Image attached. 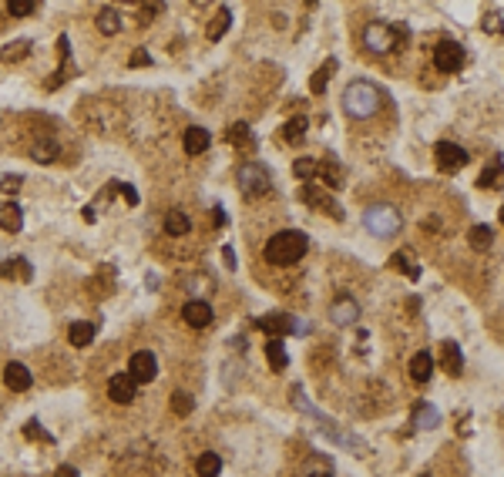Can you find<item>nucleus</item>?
Segmentation results:
<instances>
[{"instance_id": "37", "label": "nucleus", "mask_w": 504, "mask_h": 477, "mask_svg": "<svg viewBox=\"0 0 504 477\" xmlns=\"http://www.w3.org/2000/svg\"><path fill=\"white\" fill-rule=\"evenodd\" d=\"M24 437H27V440H44V444H54V437L41 427V420H27V424H24Z\"/></svg>"}, {"instance_id": "31", "label": "nucleus", "mask_w": 504, "mask_h": 477, "mask_svg": "<svg viewBox=\"0 0 504 477\" xmlns=\"http://www.w3.org/2000/svg\"><path fill=\"white\" fill-rule=\"evenodd\" d=\"M316 175H320L330 188H340V185H343V169H340L336 162H320V171H316Z\"/></svg>"}, {"instance_id": "17", "label": "nucleus", "mask_w": 504, "mask_h": 477, "mask_svg": "<svg viewBox=\"0 0 504 477\" xmlns=\"http://www.w3.org/2000/svg\"><path fill=\"white\" fill-rule=\"evenodd\" d=\"M182 145H185V155H202L209 145H212V135H209L205 128H199V124H192V128L185 131Z\"/></svg>"}, {"instance_id": "42", "label": "nucleus", "mask_w": 504, "mask_h": 477, "mask_svg": "<svg viewBox=\"0 0 504 477\" xmlns=\"http://www.w3.org/2000/svg\"><path fill=\"white\" fill-rule=\"evenodd\" d=\"M481 24H484V31H488V34H501L504 31L501 17L494 14V11H491V14H484V20H481Z\"/></svg>"}, {"instance_id": "4", "label": "nucleus", "mask_w": 504, "mask_h": 477, "mask_svg": "<svg viewBox=\"0 0 504 477\" xmlns=\"http://www.w3.org/2000/svg\"><path fill=\"white\" fill-rule=\"evenodd\" d=\"M400 41H407V31H400V27H394V24H383V20H373L367 31H363V44H367L370 54L397 51Z\"/></svg>"}, {"instance_id": "14", "label": "nucleus", "mask_w": 504, "mask_h": 477, "mask_svg": "<svg viewBox=\"0 0 504 477\" xmlns=\"http://www.w3.org/2000/svg\"><path fill=\"white\" fill-rule=\"evenodd\" d=\"M330 316H333L336 326H350V323H356L360 306H356V299H350V296H340L333 306H330Z\"/></svg>"}, {"instance_id": "40", "label": "nucleus", "mask_w": 504, "mask_h": 477, "mask_svg": "<svg viewBox=\"0 0 504 477\" xmlns=\"http://www.w3.org/2000/svg\"><path fill=\"white\" fill-rule=\"evenodd\" d=\"M20 185H24L20 175H0V188H4L7 195H17V192H20Z\"/></svg>"}, {"instance_id": "41", "label": "nucleus", "mask_w": 504, "mask_h": 477, "mask_svg": "<svg viewBox=\"0 0 504 477\" xmlns=\"http://www.w3.org/2000/svg\"><path fill=\"white\" fill-rule=\"evenodd\" d=\"M158 14H162V7H158V4H141V11H138V20H141V24H152Z\"/></svg>"}, {"instance_id": "1", "label": "nucleus", "mask_w": 504, "mask_h": 477, "mask_svg": "<svg viewBox=\"0 0 504 477\" xmlns=\"http://www.w3.org/2000/svg\"><path fill=\"white\" fill-rule=\"evenodd\" d=\"M306 249H309L306 232L283 229V232H276L273 239L266 242L262 256H266V262H273V266H292V262H299L306 256Z\"/></svg>"}, {"instance_id": "35", "label": "nucleus", "mask_w": 504, "mask_h": 477, "mask_svg": "<svg viewBox=\"0 0 504 477\" xmlns=\"http://www.w3.org/2000/svg\"><path fill=\"white\" fill-rule=\"evenodd\" d=\"M172 410L179 417H188L192 410H195V400H192V393H185V390H175L172 393Z\"/></svg>"}, {"instance_id": "15", "label": "nucleus", "mask_w": 504, "mask_h": 477, "mask_svg": "<svg viewBox=\"0 0 504 477\" xmlns=\"http://www.w3.org/2000/svg\"><path fill=\"white\" fill-rule=\"evenodd\" d=\"M0 229L4 232L24 229V209H20L17 202H0Z\"/></svg>"}, {"instance_id": "6", "label": "nucleus", "mask_w": 504, "mask_h": 477, "mask_svg": "<svg viewBox=\"0 0 504 477\" xmlns=\"http://www.w3.org/2000/svg\"><path fill=\"white\" fill-rule=\"evenodd\" d=\"M299 199L306 202V205H313L316 212H326L330 218H336V222H343V209H340V202L326 192V188H320V185L306 182L303 188H299Z\"/></svg>"}, {"instance_id": "3", "label": "nucleus", "mask_w": 504, "mask_h": 477, "mask_svg": "<svg viewBox=\"0 0 504 477\" xmlns=\"http://www.w3.org/2000/svg\"><path fill=\"white\" fill-rule=\"evenodd\" d=\"M363 229L370 235H377V239H390V235H397L403 229V216L394 205L380 202V205H370L367 212H363Z\"/></svg>"}, {"instance_id": "50", "label": "nucleus", "mask_w": 504, "mask_h": 477, "mask_svg": "<svg viewBox=\"0 0 504 477\" xmlns=\"http://www.w3.org/2000/svg\"><path fill=\"white\" fill-rule=\"evenodd\" d=\"M420 477H430V474H420Z\"/></svg>"}, {"instance_id": "33", "label": "nucleus", "mask_w": 504, "mask_h": 477, "mask_svg": "<svg viewBox=\"0 0 504 477\" xmlns=\"http://www.w3.org/2000/svg\"><path fill=\"white\" fill-rule=\"evenodd\" d=\"M229 141L235 145V148H243V145H245V148H252V131H249V124H245V122L232 124V128H229Z\"/></svg>"}, {"instance_id": "36", "label": "nucleus", "mask_w": 504, "mask_h": 477, "mask_svg": "<svg viewBox=\"0 0 504 477\" xmlns=\"http://www.w3.org/2000/svg\"><path fill=\"white\" fill-rule=\"evenodd\" d=\"M491 235L494 232L488 229V226H474L471 235H467V242H471V249H477V252H484V249L491 246Z\"/></svg>"}, {"instance_id": "44", "label": "nucleus", "mask_w": 504, "mask_h": 477, "mask_svg": "<svg viewBox=\"0 0 504 477\" xmlns=\"http://www.w3.org/2000/svg\"><path fill=\"white\" fill-rule=\"evenodd\" d=\"M115 192H122V195H124V202H128V205H138V192H135V188H131V185H124V182H115Z\"/></svg>"}, {"instance_id": "21", "label": "nucleus", "mask_w": 504, "mask_h": 477, "mask_svg": "<svg viewBox=\"0 0 504 477\" xmlns=\"http://www.w3.org/2000/svg\"><path fill=\"white\" fill-rule=\"evenodd\" d=\"M229 24H232V11L229 7H219V14H215L212 20H209V27H205V37H209V41H219L222 34L229 31Z\"/></svg>"}, {"instance_id": "7", "label": "nucleus", "mask_w": 504, "mask_h": 477, "mask_svg": "<svg viewBox=\"0 0 504 477\" xmlns=\"http://www.w3.org/2000/svg\"><path fill=\"white\" fill-rule=\"evenodd\" d=\"M460 64H464V47L458 41H441V44L434 47V67L437 71L454 74V71H460Z\"/></svg>"}, {"instance_id": "43", "label": "nucleus", "mask_w": 504, "mask_h": 477, "mask_svg": "<svg viewBox=\"0 0 504 477\" xmlns=\"http://www.w3.org/2000/svg\"><path fill=\"white\" fill-rule=\"evenodd\" d=\"M128 64H131V67H148V64H152V54H148L145 47H138L135 54L128 58Z\"/></svg>"}, {"instance_id": "39", "label": "nucleus", "mask_w": 504, "mask_h": 477, "mask_svg": "<svg viewBox=\"0 0 504 477\" xmlns=\"http://www.w3.org/2000/svg\"><path fill=\"white\" fill-rule=\"evenodd\" d=\"M54 155H58V145H54V141H37V145H34V158H37V162H54Z\"/></svg>"}, {"instance_id": "49", "label": "nucleus", "mask_w": 504, "mask_h": 477, "mask_svg": "<svg viewBox=\"0 0 504 477\" xmlns=\"http://www.w3.org/2000/svg\"><path fill=\"white\" fill-rule=\"evenodd\" d=\"M501 222H504V205H501Z\"/></svg>"}, {"instance_id": "11", "label": "nucleus", "mask_w": 504, "mask_h": 477, "mask_svg": "<svg viewBox=\"0 0 504 477\" xmlns=\"http://www.w3.org/2000/svg\"><path fill=\"white\" fill-rule=\"evenodd\" d=\"M108 397L115 403H131L138 397V384L131 380V373H115L108 380Z\"/></svg>"}, {"instance_id": "27", "label": "nucleus", "mask_w": 504, "mask_h": 477, "mask_svg": "<svg viewBox=\"0 0 504 477\" xmlns=\"http://www.w3.org/2000/svg\"><path fill=\"white\" fill-rule=\"evenodd\" d=\"M333 71H336V61L330 58V61L323 64V67H316V74L309 77V91H313V94H323V91H326V84H330Z\"/></svg>"}, {"instance_id": "29", "label": "nucleus", "mask_w": 504, "mask_h": 477, "mask_svg": "<svg viewBox=\"0 0 504 477\" xmlns=\"http://www.w3.org/2000/svg\"><path fill=\"white\" fill-rule=\"evenodd\" d=\"M27 54H31V41H14V44H7L4 51H0V61L17 64V61H24Z\"/></svg>"}, {"instance_id": "46", "label": "nucleus", "mask_w": 504, "mask_h": 477, "mask_svg": "<svg viewBox=\"0 0 504 477\" xmlns=\"http://www.w3.org/2000/svg\"><path fill=\"white\" fill-rule=\"evenodd\" d=\"M222 256H226V266H229V269H235V252H232V246L222 249Z\"/></svg>"}, {"instance_id": "34", "label": "nucleus", "mask_w": 504, "mask_h": 477, "mask_svg": "<svg viewBox=\"0 0 504 477\" xmlns=\"http://www.w3.org/2000/svg\"><path fill=\"white\" fill-rule=\"evenodd\" d=\"M394 269H397V273H407V279L420 276V266H413V252H397V256H394Z\"/></svg>"}, {"instance_id": "26", "label": "nucleus", "mask_w": 504, "mask_h": 477, "mask_svg": "<svg viewBox=\"0 0 504 477\" xmlns=\"http://www.w3.org/2000/svg\"><path fill=\"white\" fill-rule=\"evenodd\" d=\"M501 178H504V162H501V158H494L488 169L481 171V178H477V188H498V185H501Z\"/></svg>"}, {"instance_id": "38", "label": "nucleus", "mask_w": 504, "mask_h": 477, "mask_svg": "<svg viewBox=\"0 0 504 477\" xmlns=\"http://www.w3.org/2000/svg\"><path fill=\"white\" fill-rule=\"evenodd\" d=\"M7 11L14 17H27L37 11V4H34V0H7Z\"/></svg>"}, {"instance_id": "25", "label": "nucleus", "mask_w": 504, "mask_h": 477, "mask_svg": "<svg viewBox=\"0 0 504 477\" xmlns=\"http://www.w3.org/2000/svg\"><path fill=\"white\" fill-rule=\"evenodd\" d=\"M219 471H222V457H219V454H212V450L199 454V461H195V474L199 477H219Z\"/></svg>"}, {"instance_id": "8", "label": "nucleus", "mask_w": 504, "mask_h": 477, "mask_svg": "<svg viewBox=\"0 0 504 477\" xmlns=\"http://www.w3.org/2000/svg\"><path fill=\"white\" fill-rule=\"evenodd\" d=\"M434 155H437V165H441L444 171H458L467 165V152H464L460 145H454V141H437Z\"/></svg>"}, {"instance_id": "48", "label": "nucleus", "mask_w": 504, "mask_h": 477, "mask_svg": "<svg viewBox=\"0 0 504 477\" xmlns=\"http://www.w3.org/2000/svg\"><path fill=\"white\" fill-rule=\"evenodd\" d=\"M309 477H333V474H326V471H316V474H309Z\"/></svg>"}, {"instance_id": "24", "label": "nucleus", "mask_w": 504, "mask_h": 477, "mask_svg": "<svg viewBox=\"0 0 504 477\" xmlns=\"http://www.w3.org/2000/svg\"><path fill=\"white\" fill-rule=\"evenodd\" d=\"M67 339H71V346H91L94 343V323H71L67 329Z\"/></svg>"}, {"instance_id": "30", "label": "nucleus", "mask_w": 504, "mask_h": 477, "mask_svg": "<svg viewBox=\"0 0 504 477\" xmlns=\"http://www.w3.org/2000/svg\"><path fill=\"white\" fill-rule=\"evenodd\" d=\"M0 276H17V279H24V282H27V279L34 276V269H31V262L27 259H20V256H17V259H11L4 269H0Z\"/></svg>"}, {"instance_id": "45", "label": "nucleus", "mask_w": 504, "mask_h": 477, "mask_svg": "<svg viewBox=\"0 0 504 477\" xmlns=\"http://www.w3.org/2000/svg\"><path fill=\"white\" fill-rule=\"evenodd\" d=\"M54 477H81V474H77V471L71 467V464H61V467L54 471Z\"/></svg>"}, {"instance_id": "12", "label": "nucleus", "mask_w": 504, "mask_h": 477, "mask_svg": "<svg viewBox=\"0 0 504 477\" xmlns=\"http://www.w3.org/2000/svg\"><path fill=\"white\" fill-rule=\"evenodd\" d=\"M4 384H7V390H14V393H24V390H31L34 377H31V370L24 367V363L11 360V363L4 367Z\"/></svg>"}, {"instance_id": "9", "label": "nucleus", "mask_w": 504, "mask_h": 477, "mask_svg": "<svg viewBox=\"0 0 504 477\" xmlns=\"http://www.w3.org/2000/svg\"><path fill=\"white\" fill-rule=\"evenodd\" d=\"M256 326H259L262 333L276 336V339L296 333V320H292L290 313H269V316H259V320H256Z\"/></svg>"}, {"instance_id": "20", "label": "nucleus", "mask_w": 504, "mask_h": 477, "mask_svg": "<svg viewBox=\"0 0 504 477\" xmlns=\"http://www.w3.org/2000/svg\"><path fill=\"white\" fill-rule=\"evenodd\" d=\"M413 424H417L420 431H434V427L441 424L437 407H430V403H417V410H413Z\"/></svg>"}, {"instance_id": "32", "label": "nucleus", "mask_w": 504, "mask_h": 477, "mask_svg": "<svg viewBox=\"0 0 504 477\" xmlns=\"http://www.w3.org/2000/svg\"><path fill=\"white\" fill-rule=\"evenodd\" d=\"M292 171H296V178H299V182H313V178H316V171H320V162H313V158H296Z\"/></svg>"}, {"instance_id": "23", "label": "nucleus", "mask_w": 504, "mask_h": 477, "mask_svg": "<svg viewBox=\"0 0 504 477\" xmlns=\"http://www.w3.org/2000/svg\"><path fill=\"white\" fill-rule=\"evenodd\" d=\"M188 229H192V218L185 216L182 209H172L165 216V232L168 235H188Z\"/></svg>"}, {"instance_id": "13", "label": "nucleus", "mask_w": 504, "mask_h": 477, "mask_svg": "<svg viewBox=\"0 0 504 477\" xmlns=\"http://www.w3.org/2000/svg\"><path fill=\"white\" fill-rule=\"evenodd\" d=\"M182 316H185V323H188V326L202 329V326L212 323V306H209L205 299H188V303H185V309H182Z\"/></svg>"}, {"instance_id": "10", "label": "nucleus", "mask_w": 504, "mask_h": 477, "mask_svg": "<svg viewBox=\"0 0 504 477\" xmlns=\"http://www.w3.org/2000/svg\"><path fill=\"white\" fill-rule=\"evenodd\" d=\"M128 370H131V380H135V384H152L155 373H158V360H155V353H148V350H138V353L131 356Z\"/></svg>"}, {"instance_id": "2", "label": "nucleus", "mask_w": 504, "mask_h": 477, "mask_svg": "<svg viewBox=\"0 0 504 477\" xmlns=\"http://www.w3.org/2000/svg\"><path fill=\"white\" fill-rule=\"evenodd\" d=\"M383 105V94L377 84H370V81H350L347 84V91H343V111L356 118V122H367L373 118Z\"/></svg>"}, {"instance_id": "47", "label": "nucleus", "mask_w": 504, "mask_h": 477, "mask_svg": "<svg viewBox=\"0 0 504 477\" xmlns=\"http://www.w3.org/2000/svg\"><path fill=\"white\" fill-rule=\"evenodd\" d=\"M212 222H215V226H226V212H222L219 205L212 209Z\"/></svg>"}, {"instance_id": "22", "label": "nucleus", "mask_w": 504, "mask_h": 477, "mask_svg": "<svg viewBox=\"0 0 504 477\" xmlns=\"http://www.w3.org/2000/svg\"><path fill=\"white\" fill-rule=\"evenodd\" d=\"M98 31L101 34L122 31V14H118V7H101V11H98Z\"/></svg>"}, {"instance_id": "18", "label": "nucleus", "mask_w": 504, "mask_h": 477, "mask_svg": "<svg viewBox=\"0 0 504 477\" xmlns=\"http://www.w3.org/2000/svg\"><path fill=\"white\" fill-rule=\"evenodd\" d=\"M441 363H444V370H447V373H454V377L460 373V367H464V356H460V350H458V343H454V339H444V343H441Z\"/></svg>"}, {"instance_id": "16", "label": "nucleus", "mask_w": 504, "mask_h": 477, "mask_svg": "<svg viewBox=\"0 0 504 477\" xmlns=\"http://www.w3.org/2000/svg\"><path fill=\"white\" fill-rule=\"evenodd\" d=\"M434 367H437V360L430 356V350H420V353L411 356V377L417 380V384H427Z\"/></svg>"}, {"instance_id": "19", "label": "nucleus", "mask_w": 504, "mask_h": 477, "mask_svg": "<svg viewBox=\"0 0 504 477\" xmlns=\"http://www.w3.org/2000/svg\"><path fill=\"white\" fill-rule=\"evenodd\" d=\"M266 360H269V367L279 373V370H286V363H290V356H286V346H283V339L269 336L266 339Z\"/></svg>"}, {"instance_id": "28", "label": "nucleus", "mask_w": 504, "mask_h": 477, "mask_svg": "<svg viewBox=\"0 0 504 477\" xmlns=\"http://www.w3.org/2000/svg\"><path fill=\"white\" fill-rule=\"evenodd\" d=\"M306 128H309V122H306L303 115H296V118H290V122H286V128H283V138L290 141V145H299V141L306 138Z\"/></svg>"}, {"instance_id": "5", "label": "nucleus", "mask_w": 504, "mask_h": 477, "mask_svg": "<svg viewBox=\"0 0 504 477\" xmlns=\"http://www.w3.org/2000/svg\"><path fill=\"white\" fill-rule=\"evenodd\" d=\"M239 192H243V199H262V195H269L273 192V175L269 169H262L256 162H249L239 169Z\"/></svg>"}]
</instances>
